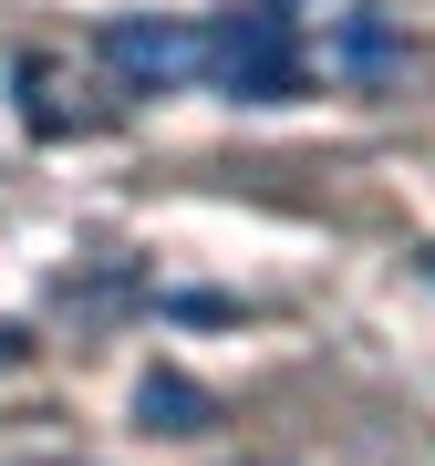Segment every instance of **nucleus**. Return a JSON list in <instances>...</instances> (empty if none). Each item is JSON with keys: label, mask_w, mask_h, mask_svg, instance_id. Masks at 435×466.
I'll use <instances>...</instances> for the list:
<instances>
[{"label": "nucleus", "mask_w": 435, "mask_h": 466, "mask_svg": "<svg viewBox=\"0 0 435 466\" xmlns=\"http://www.w3.org/2000/svg\"><path fill=\"white\" fill-rule=\"evenodd\" d=\"M207 63H218V84H228L238 104H290V94H301V32H290L280 0L228 11V21L207 32Z\"/></svg>", "instance_id": "1"}, {"label": "nucleus", "mask_w": 435, "mask_h": 466, "mask_svg": "<svg viewBox=\"0 0 435 466\" xmlns=\"http://www.w3.org/2000/svg\"><path fill=\"white\" fill-rule=\"evenodd\" d=\"M104 52H115L125 73H146V84H177V73L207 63V42L177 32V21H115V32H104Z\"/></svg>", "instance_id": "2"}, {"label": "nucleus", "mask_w": 435, "mask_h": 466, "mask_svg": "<svg viewBox=\"0 0 435 466\" xmlns=\"http://www.w3.org/2000/svg\"><path fill=\"white\" fill-rule=\"evenodd\" d=\"M135 425H146V435H207L218 404H207V383H187L177 363H156L146 383H135Z\"/></svg>", "instance_id": "3"}, {"label": "nucleus", "mask_w": 435, "mask_h": 466, "mask_svg": "<svg viewBox=\"0 0 435 466\" xmlns=\"http://www.w3.org/2000/svg\"><path fill=\"white\" fill-rule=\"evenodd\" d=\"M342 52H352L363 73H384V63H394V32H384V21H352V32H342Z\"/></svg>", "instance_id": "4"}, {"label": "nucleus", "mask_w": 435, "mask_h": 466, "mask_svg": "<svg viewBox=\"0 0 435 466\" xmlns=\"http://www.w3.org/2000/svg\"><path fill=\"white\" fill-rule=\"evenodd\" d=\"M425 280H435V249H425Z\"/></svg>", "instance_id": "5"}]
</instances>
